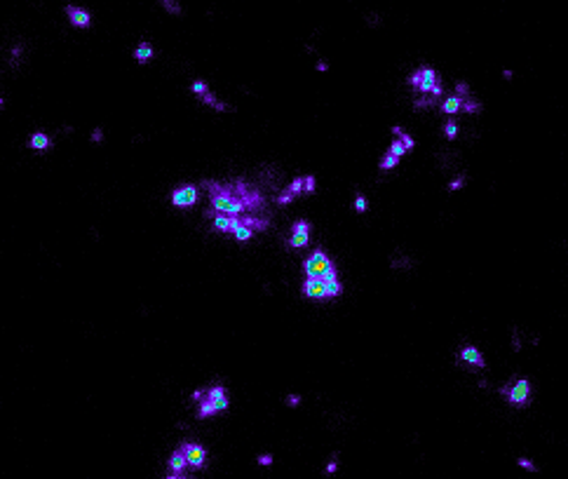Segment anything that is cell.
I'll list each match as a JSON object with an SVG mask.
<instances>
[{
	"mask_svg": "<svg viewBox=\"0 0 568 479\" xmlns=\"http://www.w3.org/2000/svg\"><path fill=\"white\" fill-rule=\"evenodd\" d=\"M64 12H66V16H68V22L76 26V28H90V24H92V14L87 12L84 8H76V5H66L64 8Z\"/></svg>",
	"mask_w": 568,
	"mask_h": 479,
	"instance_id": "11",
	"label": "cell"
},
{
	"mask_svg": "<svg viewBox=\"0 0 568 479\" xmlns=\"http://www.w3.org/2000/svg\"><path fill=\"white\" fill-rule=\"evenodd\" d=\"M306 178V188H303V193L306 195H312L317 190V178L312 176V174H308V176H303Z\"/></svg>",
	"mask_w": 568,
	"mask_h": 479,
	"instance_id": "33",
	"label": "cell"
},
{
	"mask_svg": "<svg viewBox=\"0 0 568 479\" xmlns=\"http://www.w3.org/2000/svg\"><path fill=\"white\" fill-rule=\"evenodd\" d=\"M286 188H289V190H292V193L296 195V198H298V195L303 193V188H306V178H303V176H296V178L292 181V184L286 186Z\"/></svg>",
	"mask_w": 568,
	"mask_h": 479,
	"instance_id": "31",
	"label": "cell"
},
{
	"mask_svg": "<svg viewBox=\"0 0 568 479\" xmlns=\"http://www.w3.org/2000/svg\"><path fill=\"white\" fill-rule=\"evenodd\" d=\"M310 238H312V226L308 224L306 218H298V221L292 226V232H289V247L292 249L308 247Z\"/></svg>",
	"mask_w": 568,
	"mask_h": 479,
	"instance_id": "9",
	"label": "cell"
},
{
	"mask_svg": "<svg viewBox=\"0 0 568 479\" xmlns=\"http://www.w3.org/2000/svg\"><path fill=\"white\" fill-rule=\"evenodd\" d=\"M512 76H514L512 70H502V78H505V80H512Z\"/></svg>",
	"mask_w": 568,
	"mask_h": 479,
	"instance_id": "42",
	"label": "cell"
},
{
	"mask_svg": "<svg viewBox=\"0 0 568 479\" xmlns=\"http://www.w3.org/2000/svg\"><path fill=\"white\" fill-rule=\"evenodd\" d=\"M516 465H519L522 470H526V472H538V470H540V468H538V465L533 463L530 458H526V456H519V458H516Z\"/></svg>",
	"mask_w": 568,
	"mask_h": 479,
	"instance_id": "30",
	"label": "cell"
},
{
	"mask_svg": "<svg viewBox=\"0 0 568 479\" xmlns=\"http://www.w3.org/2000/svg\"><path fill=\"white\" fill-rule=\"evenodd\" d=\"M397 164H400V160H397L394 155L385 153L383 158H380V162H378V170H380V172H390V170H394Z\"/></svg>",
	"mask_w": 568,
	"mask_h": 479,
	"instance_id": "23",
	"label": "cell"
},
{
	"mask_svg": "<svg viewBox=\"0 0 568 479\" xmlns=\"http://www.w3.org/2000/svg\"><path fill=\"white\" fill-rule=\"evenodd\" d=\"M294 200H296V195H294L289 188H284L282 193H280V198H275V202H277V204H282V207H284V204H292Z\"/></svg>",
	"mask_w": 568,
	"mask_h": 479,
	"instance_id": "32",
	"label": "cell"
},
{
	"mask_svg": "<svg viewBox=\"0 0 568 479\" xmlns=\"http://www.w3.org/2000/svg\"><path fill=\"white\" fill-rule=\"evenodd\" d=\"M338 454H334V458H331L329 463H326V468H324V474H336L338 472Z\"/></svg>",
	"mask_w": 568,
	"mask_h": 479,
	"instance_id": "38",
	"label": "cell"
},
{
	"mask_svg": "<svg viewBox=\"0 0 568 479\" xmlns=\"http://www.w3.org/2000/svg\"><path fill=\"white\" fill-rule=\"evenodd\" d=\"M458 132H460V127H458V120H446L444 127H442V134H444V139L446 141H453L456 136H458Z\"/></svg>",
	"mask_w": 568,
	"mask_h": 479,
	"instance_id": "20",
	"label": "cell"
},
{
	"mask_svg": "<svg viewBox=\"0 0 568 479\" xmlns=\"http://www.w3.org/2000/svg\"><path fill=\"white\" fill-rule=\"evenodd\" d=\"M432 106H442V101L434 99V96H420V99H416L414 101V108L416 110H425V108H432Z\"/></svg>",
	"mask_w": 568,
	"mask_h": 479,
	"instance_id": "21",
	"label": "cell"
},
{
	"mask_svg": "<svg viewBox=\"0 0 568 479\" xmlns=\"http://www.w3.org/2000/svg\"><path fill=\"white\" fill-rule=\"evenodd\" d=\"M204 188L209 190V212L226 214V216H240V214H254L263 209L266 200L263 195L252 188V186L238 178L235 184H212L204 181Z\"/></svg>",
	"mask_w": 568,
	"mask_h": 479,
	"instance_id": "1",
	"label": "cell"
},
{
	"mask_svg": "<svg viewBox=\"0 0 568 479\" xmlns=\"http://www.w3.org/2000/svg\"><path fill=\"white\" fill-rule=\"evenodd\" d=\"M153 54H155V47H153V42H148V40H141V42L134 47V52H132L134 62H138V64L150 62V59H153Z\"/></svg>",
	"mask_w": 568,
	"mask_h": 479,
	"instance_id": "13",
	"label": "cell"
},
{
	"mask_svg": "<svg viewBox=\"0 0 568 479\" xmlns=\"http://www.w3.org/2000/svg\"><path fill=\"white\" fill-rule=\"evenodd\" d=\"M317 70H320V73H326V70H329V64L324 62V59L322 62H317Z\"/></svg>",
	"mask_w": 568,
	"mask_h": 479,
	"instance_id": "41",
	"label": "cell"
},
{
	"mask_svg": "<svg viewBox=\"0 0 568 479\" xmlns=\"http://www.w3.org/2000/svg\"><path fill=\"white\" fill-rule=\"evenodd\" d=\"M303 275L310 280H324V282H336L338 278V268L336 263L329 258V254L322 247L312 249V254L303 258Z\"/></svg>",
	"mask_w": 568,
	"mask_h": 479,
	"instance_id": "3",
	"label": "cell"
},
{
	"mask_svg": "<svg viewBox=\"0 0 568 479\" xmlns=\"http://www.w3.org/2000/svg\"><path fill=\"white\" fill-rule=\"evenodd\" d=\"M190 400L198 404V418L200 420H207V418L216 416L230 406V400H228V392L223 386H212L207 390H195L190 394Z\"/></svg>",
	"mask_w": 568,
	"mask_h": 479,
	"instance_id": "2",
	"label": "cell"
},
{
	"mask_svg": "<svg viewBox=\"0 0 568 479\" xmlns=\"http://www.w3.org/2000/svg\"><path fill=\"white\" fill-rule=\"evenodd\" d=\"M456 94H458V96H462V99L472 96V94H470V85L465 82V80H458V82H456Z\"/></svg>",
	"mask_w": 568,
	"mask_h": 479,
	"instance_id": "35",
	"label": "cell"
},
{
	"mask_svg": "<svg viewBox=\"0 0 568 479\" xmlns=\"http://www.w3.org/2000/svg\"><path fill=\"white\" fill-rule=\"evenodd\" d=\"M300 294L306 298H315V301H329V292H326V282L324 280H310L306 278L300 284Z\"/></svg>",
	"mask_w": 568,
	"mask_h": 479,
	"instance_id": "10",
	"label": "cell"
},
{
	"mask_svg": "<svg viewBox=\"0 0 568 479\" xmlns=\"http://www.w3.org/2000/svg\"><path fill=\"white\" fill-rule=\"evenodd\" d=\"M456 360H458L460 364H465L470 371H484L486 369V357L482 355V350L476 348V346H472V343H465V346L458 350Z\"/></svg>",
	"mask_w": 568,
	"mask_h": 479,
	"instance_id": "7",
	"label": "cell"
},
{
	"mask_svg": "<svg viewBox=\"0 0 568 479\" xmlns=\"http://www.w3.org/2000/svg\"><path fill=\"white\" fill-rule=\"evenodd\" d=\"M512 350L514 352H522V338H519V332H512Z\"/></svg>",
	"mask_w": 568,
	"mask_h": 479,
	"instance_id": "39",
	"label": "cell"
},
{
	"mask_svg": "<svg viewBox=\"0 0 568 479\" xmlns=\"http://www.w3.org/2000/svg\"><path fill=\"white\" fill-rule=\"evenodd\" d=\"M92 141H94V144H101V141H104V132H101L99 127L92 132Z\"/></svg>",
	"mask_w": 568,
	"mask_h": 479,
	"instance_id": "40",
	"label": "cell"
},
{
	"mask_svg": "<svg viewBox=\"0 0 568 479\" xmlns=\"http://www.w3.org/2000/svg\"><path fill=\"white\" fill-rule=\"evenodd\" d=\"M160 5H162V8H167L169 14H181V12H184V10H181V5H178V2H174V0H162Z\"/></svg>",
	"mask_w": 568,
	"mask_h": 479,
	"instance_id": "34",
	"label": "cell"
},
{
	"mask_svg": "<svg viewBox=\"0 0 568 479\" xmlns=\"http://www.w3.org/2000/svg\"><path fill=\"white\" fill-rule=\"evenodd\" d=\"M256 232L252 230V228H246V226H240V228H235L232 230V238L238 240V242H246V240H252Z\"/></svg>",
	"mask_w": 568,
	"mask_h": 479,
	"instance_id": "24",
	"label": "cell"
},
{
	"mask_svg": "<svg viewBox=\"0 0 568 479\" xmlns=\"http://www.w3.org/2000/svg\"><path fill=\"white\" fill-rule=\"evenodd\" d=\"M214 221V228L218 232H232L235 228L242 226V218L240 216H226V214H216V216H209Z\"/></svg>",
	"mask_w": 568,
	"mask_h": 479,
	"instance_id": "12",
	"label": "cell"
},
{
	"mask_svg": "<svg viewBox=\"0 0 568 479\" xmlns=\"http://www.w3.org/2000/svg\"><path fill=\"white\" fill-rule=\"evenodd\" d=\"M326 292H329V298H338L343 294V282L336 280V282H326Z\"/></svg>",
	"mask_w": 568,
	"mask_h": 479,
	"instance_id": "28",
	"label": "cell"
},
{
	"mask_svg": "<svg viewBox=\"0 0 568 479\" xmlns=\"http://www.w3.org/2000/svg\"><path fill=\"white\" fill-rule=\"evenodd\" d=\"M184 477H186V474H167L164 479H184Z\"/></svg>",
	"mask_w": 568,
	"mask_h": 479,
	"instance_id": "43",
	"label": "cell"
},
{
	"mask_svg": "<svg viewBox=\"0 0 568 479\" xmlns=\"http://www.w3.org/2000/svg\"><path fill=\"white\" fill-rule=\"evenodd\" d=\"M462 104H465V99L462 96H458V94H451V96H446L444 101H442V113H446V116H456V113H460L462 110Z\"/></svg>",
	"mask_w": 568,
	"mask_h": 479,
	"instance_id": "15",
	"label": "cell"
},
{
	"mask_svg": "<svg viewBox=\"0 0 568 479\" xmlns=\"http://www.w3.org/2000/svg\"><path fill=\"white\" fill-rule=\"evenodd\" d=\"M366 209H368L366 195H364V193H354V212H357V214H364Z\"/></svg>",
	"mask_w": 568,
	"mask_h": 479,
	"instance_id": "27",
	"label": "cell"
},
{
	"mask_svg": "<svg viewBox=\"0 0 568 479\" xmlns=\"http://www.w3.org/2000/svg\"><path fill=\"white\" fill-rule=\"evenodd\" d=\"M392 134H394V139H400L402 144H404V148H406V150H414V148H416L414 136H411V134H406V132L400 127V124H394V127H392Z\"/></svg>",
	"mask_w": 568,
	"mask_h": 479,
	"instance_id": "19",
	"label": "cell"
},
{
	"mask_svg": "<svg viewBox=\"0 0 568 479\" xmlns=\"http://www.w3.org/2000/svg\"><path fill=\"white\" fill-rule=\"evenodd\" d=\"M200 99H202V104H204V106H209V108L218 110V113H226V110H228V106H226V104H223V101L218 99V96H216V94L212 92V90H209V92L204 94V96H200Z\"/></svg>",
	"mask_w": 568,
	"mask_h": 479,
	"instance_id": "18",
	"label": "cell"
},
{
	"mask_svg": "<svg viewBox=\"0 0 568 479\" xmlns=\"http://www.w3.org/2000/svg\"><path fill=\"white\" fill-rule=\"evenodd\" d=\"M167 468H169V472H172V474H184L186 468H190V465H188V460H186L184 451H181V448H176V451H174V454L169 456Z\"/></svg>",
	"mask_w": 568,
	"mask_h": 479,
	"instance_id": "14",
	"label": "cell"
},
{
	"mask_svg": "<svg viewBox=\"0 0 568 479\" xmlns=\"http://www.w3.org/2000/svg\"><path fill=\"white\" fill-rule=\"evenodd\" d=\"M178 448L184 451L186 460H188V465H190L192 470H204V468H207V448L202 446V444L188 440V442H184Z\"/></svg>",
	"mask_w": 568,
	"mask_h": 479,
	"instance_id": "8",
	"label": "cell"
},
{
	"mask_svg": "<svg viewBox=\"0 0 568 479\" xmlns=\"http://www.w3.org/2000/svg\"><path fill=\"white\" fill-rule=\"evenodd\" d=\"M242 218V226H246V228H252L254 232H261L268 228V218H261V216H254V214H249V216H240Z\"/></svg>",
	"mask_w": 568,
	"mask_h": 479,
	"instance_id": "17",
	"label": "cell"
},
{
	"mask_svg": "<svg viewBox=\"0 0 568 479\" xmlns=\"http://www.w3.org/2000/svg\"><path fill=\"white\" fill-rule=\"evenodd\" d=\"M482 110H484V106H482V101L474 99V96H468L465 104H462V113H472V116H474V113H482Z\"/></svg>",
	"mask_w": 568,
	"mask_h": 479,
	"instance_id": "22",
	"label": "cell"
},
{
	"mask_svg": "<svg viewBox=\"0 0 568 479\" xmlns=\"http://www.w3.org/2000/svg\"><path fill=\"white\" fill-rule=\"evenodd\" d=\"M300 402H303V397L296 394V392H292V394H286V397H284V404H286V406H292V409L300 406Z\"/></svg>",
	"mask_w": 568,
	"mask_h": 479,
	"instance_id": "36",
	"label": "cell"
},
{
	"mask_svg": "<svg viewBox=\"0 0 568 479\" xmlns=\"http://www.w3.org/2000/svg\"><path fill=\"white\" fill-rule=\"evenodd\" d=\"M184 479H188V477H184Z\"/></svg>",
	"mask_w": 568,
	"mask_h": 479,
	"instance_id": "44",
	"label": "cell"
},
{
	"mask_svg": "<svg viewBox=\"0 0 568 479\" xmlns=\"http://www.w3.org/2000/svg\"><path fill=\"white\" fill-rule=\"evenodd\" d=\"M28 146L33 150H47V148H52V139H50V134H45V132H36V134H31V139H28Z\"/></svg>",
	"mask_w": 568,
	"mask_h": 479,
	"instance_id": "16",
	"label": "cell"
},
{
	"mask_svg": "<svg viewBox=\"0 0 568 479\" xmlns=\"http://www.w3.org/2000/svg\"><path fill=\"white\" fill-rule=\"evenodd\" d=\"M190 92L198 94V96H204V94L209 92V85L204 82V80H192V82H190Z\"/></svg>",
	"mask_w": 568,
	"mask_h": 479,
	"instance_id": "29",
	"label": "cell"
},
{
	"mask_svg": "<svg viewBox=\"0 0 568 479\" xmlns=\"http://www.w3.org/2000/svg\"><path fill=\"white\" fill-rule=\"evenodd\" d=\"M388 153H390V155H394V158H397V160H402V158H404V155H406L408 150H406V148H404V144H402L400 139H394V141H392V144H390V148H388Z\"/></svg>",
	"mask_w": 568,
	"mask_h": 479,
	"instance_id": "25",
	"label": "cell"
},
{
	"mask_svg": "<svg viewBox=\"0 0 568 479\" xmlns=\"http://www.w3.org/2000/svg\"><path fill=\"white\" fill-rule=\"evenodd\" d=\"M500 394L507 400L510 406L526 409L530 404V397H533V386H530V380L526 376H522V378H514L505 383V386H500Z\"/></svg>",
	"mask_w": 568,
	"mask_h": 479,
	"instance_id": "4",
	"label": "cell"
},
{
	"mask_svg": "<svg viewBox=\"0 0 568 479\" xmlns=\"http://www.w3.org/2000/svg\"><path fill=\"white\" fill-rule=\"evenodd\" d=\"M169 202L174 204L176 209H188V207H195L200 202V188L195 184H186V186H178L172 190L169 195Z\"/></svg>",
	"mask_w": 568,
	"mask_h": 479,
	"instance_id": "6",
	"label": "cell"
},
{
	"mask_svg": "<svg viewBox=\"0 0 568 479\" xmlns=\"http://www.w3.org/2000/svg\"><path fill=\"white\" fill-rule=\"evenodd\" d=\"M408 85H411L414 92L420 94V96H428V94H432L434 87L442 85V78H439V73L432 66H420V68H416L408 76Z\"/></svg>",
	"mask_w": 568,
	"mask_h": 479,
	"instance_id": "5",
	"label": "cell"
},
{
	"mask_svg": "<svg viewBox=\"0 0 568 479\" xmlns=\"http://www.w3.org/2000/svg\"><path fill=\"white\" fill-rule=\"evenodd\" d=\"M256 463L261 465V468H270V465L275 463V456L272 454H261V456L256 458Z\"/></svg>",
	"mask_w": 568,
	"mask_h": 479,
	"instance_id": "37",
	"label": "cell"
},
{
	"mask_svg": "<svg viewBox=\"0 0 568 479\" xmlns=\"http://www.w3.org/2000/svg\"><path fill=\"white\" fill-rule=\"evenodd\" d=\"M465 184H468V174H458V176L453 178V181H448L446 190H448V193H456V190H460Z\"/></svg>",
	"mask_w": 568,
	"mask_h": 479,
	"instance_id": "26",
	"label": "cell"
}]
</instances>
